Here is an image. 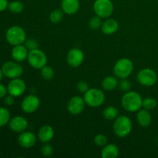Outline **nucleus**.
I'll use <instances>...</instances> for the list:
<instances>
[{"mask_svg": "<svg viewBox=\"0 0 158 158\" xmlns=\"http://www.w3.org/2000/svg\"><path fill=\"white\" fill-rule=\"evenodd\" d=\"M121 105L123 109L130 113L138 112L143 105V99L140 94L135 91L125 93L121 99Z\"/></svg>", "mask_w": 158, "mask_h": 158, "instance_id": "nucleus-1", "label": "nucleus"}, {"mask_svg": "<svg viewBox=\"0 0 158 158\" xmlns=\"http://www.w3.org/2000/svg\"><path fill=\"white\" fill-rule=\"evenodd\" d=\"M113 129H114L115 135L118 137L123 138V137H127L132 131L131 120L127 116H118L114 120Z\"/></svg>", "mask_w": 158, "mask_h": 158, "instance_id": "nucleus-2", "label": "nucleus"}, {"mask_svg": "<svg viewBox=\"0 0 158 158\" xmlns=\"http://www.w3.org/2000/svg\"><path fill=\"white\" fill-rule=\"evenodd\" d=\"M134 70V63L130 59L121 58L114 66V76L119 79L127 78Z\"/></svg>", "mask_w": 158, "mask_h": 158, "instance_id": "nucleus-3", "label": "nucleus"}, {"mask_svg": "<svg viewBox=\"0 0 158 158\" xmlns=\"http://www.w3.org/2000/svg\"><path fill=\"white\" fill-rule=\"evenodd\" d=\"M83 99L87 106L90 107H98L104 103L105 94L101 89L91 88L85 93Z\"/></svg>", "mask_w": 158, "mask_h": 158, "instance_id": "nucleus-4", "label": "nucleus"}, {"mask_svg": "<svg viewBox=\"0 0 158 158\" xmlns=\"http://www.w3.org/2000/svg\"><path fill=\"white\" fill-rule=\"evenodd\" d=\"M6 38L8 43L14 46L24 43L26 40V34L21 26H13L7 30Z\"/></svg>", "mask_w": 158, "mask_h": 158, "instance_id": "nucleus-5", "label": "nucleus"}, {"mask_svg": "<svg viewBox=\"0 0 158 158\" xmlns=\"http://www.w3.org/2000/svg\"><path fill=\"white\" fill-rule=\"evenodd\" d=\"M27 60L32 68L41 69L47 64V56L43 50L38 49L29 51Z\"/></svg>", "mask_w": 158, "mask_h": 158, "instance_id": "nucleus-6", "label": "nucleus"}, {"mask_svg": "<svg viewBox=\"0 0 158 158\" xmlns=\"http://www.w3.org/2000/svg\"><path fill=\"white\" fill-rule=\"evenodd\" d=\"M94 10L97 15L102 19H107L114 12V4L111 0H96Z\"/></svg>", "mask_w": 158, "mask_h": 158, "instance_id": "nucleus-7", "label": "nucleus"}, {"mask_svg": "<svg viewBox=\"0 0 158 158\" xmlns=\"http://www.w3.org/2000/svg\"><path fill=\"white\" fill-rule=\"evenodd\" d=\"M137 80L143 86H152L157 83V75L156 72L149 68L142 69L137 73Z\"/></svg>", "mask_w": 158, "mask_h": 158, "instance_id": "nucleus-8", "label": "nucleus"}, {"mask_svg": "<svg viewBox=\"0 0 158 158\" xmlns=\"http://www.w3.org/2000/svg\"><path fill=\"white\" fill-rule=\"evenodd\" d=\"M3 75L9 79L19 78L23 73V68L16 62L8 61L5 63L2 66Z\"/></svg>", "mask_w": 158, "mask_h": 158, "instance_id": "nucleus-9", "label": "nucleus"}, {"mask_svg": "<svg viewBox=\"0 0 158 158\" xmlns=\"http://www.w3.org/2000/svg\"><path fill=\"white\" fill-rule=\"evenodd\" d=\"M26 89V84L25 81L22 79L15 78L12 79L8 83L7 89L8 93L14 97H19L23 95Z\"/></svg>", "mask_w": 158, "mask_h": 158, "instance_id": "nucleus-10", "label": "nucleus"}, {"mask_svg": "<svg viewBox=\"0 0 158 158\" xmlns=\"http://www.w3.org/2000/svg\"><path fill=\"white\" fill-rule=\"evenodd\" d=\"M40 100L35 95H28L23 100L21 103V109L26 114H32L40 107Z\"/></svg>", "mask_w": 158, "mask_h": 158, "instance_id": "nucleus-11", "label": "nucleus"}, {"mask_svg": "<svg viewBox=\"0 0 158 158\" xmlns=\"http://www.w3.org/2000/svg\"><path fill=\"white\" fill-rule=\"evenodd\" d=\"M85 105H86V103L84 101V99L79 96H75L69 99L67 103V110L71 115H79L83 111Z\"/></svg>", "mask_w": 158, "mask_h": 158, "instance_id": "nucleus-12", "label": "nucleus"}, {"mask_svg": "<svg viewBox=\"0 0 158 158\" xmlns=\"http://www.w3.org/2000/svg\"><path fill=\"white\" fill-rule=\"evenodd\" d=\"M83 60H84L83 52L78 48L71 49L66 56V61L68 65L73 68L79 67L83 63Z\"/></svg>", "mask_w": 158, "mask_h": 158, "instance_id": "nucleus-13", "label": "nucleus"}, {"mask_svg": "<svg viewBox=\"0 0 158 158\" xmlns=\"http://www.w3.org/2000/svg\"><path fill=\"white\" fill-rule=\"evenodd\" d=\"M18 143L23 148H31L36 143V136L32 132L23 131L20 133L17 139Z\"/></svg>", "mask_w": 158, "mask_h": 158, "instance_id": "nucleus-14", "label": "nucleus"}, {"mask_svg": "<svg viewBox=\"0 0 158 158\" xmlns=\"http://www.w3.org/2000/svg\"><path fill=\"white\" fill-rule=\"evenodd\" d=\"M9 128L13 132L22 133L28 127V121L26 118L22 116H15L9 120Z\"/></svg>", "mask_w": 158, "mask_h": 158, "instance_id": "nucleus-15", "label": "nucleus"}, {"mask_svg": "<svg viewBox=\"0 0 158 158\" xmlns=\"http://www.w3.org/2000/svg\"><path fill=\"white\" fill-rule=\"evenodd\" d=\"M55 135L54 129L49 125H44L41 127L37 134V138L41 143H49L53 139Z\"/></svg>", "mask_w": 158, "mask_h": 158, "instance_id": "nucleus-16", "label": "nucleus"}, {"mask_svg": "<svg viewBox=\"0 0 158 158\" xmlns=\"http://www.w3.org/2000/svg\"><path fill=\"white\" fill-rule=\"evenodd\" d=\"M80 0H62L61 8L67 15H73L80 9Z\"/></svg>", "mask_w": 158, "mask_h": 158, "instance_id": "nucleus-17", "label": "nucleus"}, {"mask_svg": "<svg viewBox=\"0 0 158 158\" xmlns=\"http://www.w3.org/2000/svg\"><path fill=\"white\" fill-rule=\"evenodd\" d=\"M11 54L15 61L23 62L27 59L29 50L25 45H17V46H14V47L12 48Z\"/></svg>", "mask_w": 158, "mask_h": 158, "instance_id": "nucleus-18", "label": "nucleus"}, {"mask_svg": "<svg viewBox=\"0 0 158 158\" xmlns=\"http://www.w3.org/2000/svg\"><path fill=\"white\" fill-rule=\"evenodd\" d=\"M100 29L102 32L105 35H112L118 30L119 23L114 19L107 18L104 22H103Z\"/></svg>", "mask_w": 158, "mask_h": 158, "instance_id": "nucleus-19", "label": "nucleus"}, {"mask_svg": "<svg viewBox=\"0 0 158 158\" xmlns=\"http://www.w3.org/2000/svg\"><path fill=\"white\" fill-rule=\"evenodd\" d=\"M119 156V148L114 143H107L101 151L102 158H116Z\"/></svg>", "mask_w": 158, "mask_h": 158, "instance_id": "nucleus-20", "label": "nucleus"}, {"mask_svg": "<svg viewBox=\"0 0 158 158\" xmlns=\"http://www.w3.org/2000/svg\"><path fill=\"white\" fill-rule=\"evenodd\" d=\"M137 120L139 124L143 127H148L152 121V117L149 110L146 109H140L137 115Z\"/></svg>", "mask_w": 158, "mask_h": 158, "instance_id": "nucleus-21", "label": "nucleus"}, {"mask_svg": "<svg viewBox=\"0 0 158 158\" xmlns=\"http://www.w3.org/2000/svg\"><path fill=\"white\" fill-rule=\"evenodd\" d=\"M119 81L116 76H107L102 81V87L106 91H113L118 86Z\"/></svg>", "mask_w": 158, "mask_h": 158, "instance_id": "nucleus-22", "label": "nucleus"}, {"mask_svg": "<svg viewBox=\"0 0 158 158\" xmlns=\"http://www.w3.org/2000/svg\"><path fill=\"white\" fill-rule=\"evenodd\" d=\"M119 116V111L115 106H109L103 110V117L107 120H114Z\"/></svg>", "mask_w": 158, "mask_h": 158, "instance_id": "nucleus-23", "label": "nucleus"}, {"mask_svg": "<svg viewBox=\"0 0 158 158\" xmlns=\"http://www.w3.org/2000/svg\"><path fill=\"white\" fill-rule=\"evenodd\" d=\"M11 119L10 112L6 107L0 106V127L9 123Z\"/></svg>", "mask_w": 158, "mask_h": 158, "instance_id": "nucleus-24", "label": "nucleus"}, {"mask_svg": "<svg viewBox=\"0 0 158 158\" xmlns=\"http://www.w3.org/2000/svg\"><path fill=\"white\" fill-rule=\"evenodd\" d=\"M63 19V11L61 9H54L49 15V20L53 24H58Z\"/></svg>", "mask_w": 158, "mask_h": 158, "instance_id": "nucleus-25", "label": "nucleus"}, {"mask_svg": "<svg viewBox=\"0 0 158 158\" xmlns=\"http://www.w3.org/2000/svg\"><path fill=\"white\" fill-rule=\"evenodd\" d=\"M8 9L11 12L19 14L21 13L24 9V5L20 1H12L8 5Z\"/></svg>", "mask_w": 158, "mask_h": 158, "instance_id": "nucleus-26", "label": "nucleus"}, {"mask_svg": "<svg viewBox=\"0 0 158 158\" xmlns=\"http://www.w3.org/2000/svg\"><path fill=\"white\" fill-rule=\"evenodd\" d=\"M40 73L42 77L46 80H51L54 77L55 75V71L51 66L46 65L40 69Z\"/></svg>", "mask_w": 158, "mask_h": 158, "instance_id": "nucleus-27", "label": "nucleus"}, {"mask_svg": "<svg viewBox=\"0 0 158 158\" xmlns=\"http://www.w3.org/2000/svg\"><path fill=\"white\" fill-rule=\"evenodd\" d=\"M102 23H103V21H102L101 17L96 15V16L92 17V18L89 19V27L91 29H93V30H97V29L101 28Z\"/></svg>", "mask_w": 158, "mask_h": 158, "instance_id": "nucleus-28", "label": "nucleus"}, {"mask_svg": "<svg viewBox=\"0 0 158 158\" xmlns=\"http://www.w3.org/2000/svg\"><path fill=\"white\" fill-rule=\"evenodd\" d=\"M157 102L155 99L151 98V97H148V98L143 100V105H142V107L148 110H154V108L157 106Z\"/></svg>", "mask_w": 158, "mask_h": 158, "instance_id": "nucleus-29", "label": "nucleus"}, {"mask_svg": "<svg viewBox=\"0 0 158 158\" xmlns=\"http://www.w3.org/2000/svg\"><path fill=\"white\" fill-rule=\"evenodd\" d=\"M40 151H41L42 155L44 156V157H51V156L53 154L54 149L52 147V145L49 144V143H46L43 147H42Z\"/></svg>", "mask_w": 158, "mask_h": 158, "instance_id": "nucleus-30", "label": "nucleus"}, {"mask_svg": "<svg viewBox=\"0 0 158 158\" xmlns=\"http://www.w3.org/2000/svg\"><path fill=\"white\" fill-rule=\"evenodd\" d=\"M108 142V138L106 137V136H105L104 134H97L95 137H94V143L97 146L99 147H104L105 145L107 144Z\"/></svg>", "mask_w": 158, "mask_h": 158, "instance_id": "nucleus-31", "label": "nucleus"}, {"mask_svg": "<svg viewBox=\"0 0 158 158\" xmlns=\"http://www.w3.org/2000/svg\"><path fill=\"white\" fill-rule=\"evenodd\" d=\"M119 88L121 91L123 92H128V91L131 90V81L127 80V78L124 79H120V81L119 82L118 84Z\"/></svg>", "mask_w": 158, "mask_h": 158, "instance_id": "nucleus-32", "label": "nucleus"}, {"mask_svg": "<svg viewBox=\"0 0 158 158\" xmlns=\"http://www.w3.org/2000/svg\"><path fill=\"white\" fill-rule=\"evenodd\" d=\"M24 45L29 51L33 50V49H38L39 48V43L35 39H28V40H26Z\"/></svg>", "mask_w": 158, "mask_h": 158, "instance_id": "nucleus-33", "label": "nucleus"}, {"mask_svg": "<svg viewBox=\"0 0 158 158\" xmlns=\"http://www.w3.org/2000/svg\"><path fill=\"white\" fill-rule=\"evenodd\" d=\"M77 89L79 92L81 93V94H84L85 93H86V91L89 89V85H88V83H86V82L80 81L77 83Z\"/></svg>", "mask_w": 158, "mask_h": 158, "instance_id": "nucleus-34", "label": "nucleus"}, {"mask_svg": "<svg viewBox=\"0 0 158 158\" xmlns=\"http://www.w3.org/2000/svg\"><path fill=\"white\" fill-rule=\"evenodd\" d=\"M14 102H15V99H14V97L13 96L10 95V94H9V95H6V97H4V103L6 105H7V106H12V105H13Z\"/></svg>", "mask_w": 158, "mask_h": 158, "instance_id": "nucleus-35", "label": "nucleus"}, {"mask_svg": "<svg viewBox=\"0 0 158 158\" xmlns=\"http://www.w3.org/2000/svg\"><path fill=\"white\" fill-rule=\"evenodd\" d=\"M7 93H8L7 87H6L4 85L0 83V99L4 98V97L6 96V94H7Z\"/></svg>", "mask_w": 158, "mask_h": 158, "instance_id": "nucleus-36", "label": "nucleus"}, {"mask_svg": "<svg viewBox=\"0 0 158 158\" xmlns=\"http://www.w3.org/2000/svg\"><path fill=\"white\" fill-rule=\"evenodd\" d=\"M8 0H0V12H3L8 8Z\"/></svg>", "mask_w": 158, "mask_h": 158, "instance_id": "nucleus-37", "label": "nucleus"}, {"mask_svg": "<svg viewBox=\"0 0 158 158\" xmlns=\"http://www.w3.org/2000/svg\"><path fill=\"white\" fill-rule=\"evenodd\" d=\"M3 73H2V69H0V81H1L2 80V77H3Z\"/></svg>", "mask_w": 158, "mask_h": 158, "instance_id": "nucleus-38", "label": "nucleus"}]
</instances>
